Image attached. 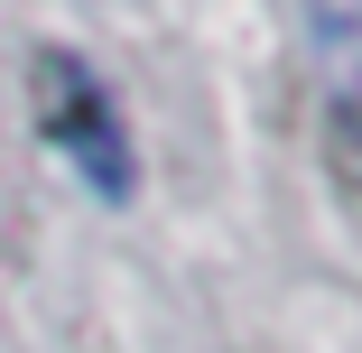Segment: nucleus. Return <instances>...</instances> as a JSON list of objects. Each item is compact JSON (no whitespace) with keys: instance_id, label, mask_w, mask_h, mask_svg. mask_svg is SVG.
I'll use <instances>...</instances> for the list:
<instances>
[{"instance_id":"nucleus-1","label":"nucleus","mask_w":362,"mask_h":353,"mask_svg":"<svg viewBox=\"0 0 362 353\" xmlns=\"http://www.w3.org/2000/svg\"><path fill=\"white\" fill-rule=\"evenodd\" d=\"M28 112H37V139L75 168L103 204H130L139 195V149H130V121L112 103V84L75 47H37L28 56Z\"/></svg>"}]
</instances>
